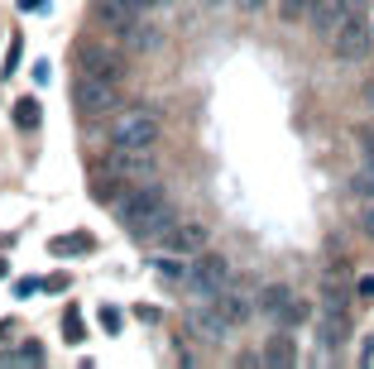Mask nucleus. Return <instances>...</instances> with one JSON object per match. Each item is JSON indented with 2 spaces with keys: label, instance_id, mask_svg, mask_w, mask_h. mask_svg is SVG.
I'll return each mask as SVG.
<instances>
[{
  "label": "nucleus",
  "instance_id": "1",
  "mask_svg": "<svg viewBox=\"0 0 374 369\" xmlns=\"http://www.w3.org/2000/svg\"><path fill=\"white\" fill-rule=\"evenodd\" d=\"M115 221H120L134 240H163L168 226L178 221V207L168 202V192H163L159 183H139L115 202Z\"/></svg>",
  "mask_w": 374,
  "mask_h": 369
},
{
  "label": "nucleus",
  "instance_id": "2",
  "mask_svg": "<svg viewBox=\"0 0 374 369\" xmlns=\"http://www.w3.org/2000/svg\"><path fill=\"white\" fill-rule=\"evenodd\" d=\"M154 168H159L154 149H125V144H110V154L101 158V168H96V178H91V192H96L101 202L115 207L130 187L154 183Z\"/></svg>",
  "mask_w": 374,
  "mask_h": 369
},
{
  "label": "nucleus",
  "instance_id": "3",
  "mask_svg": "<svg viewBox=\"0 0 374 369\" xmlns=\"http://www.w3.org/2000/svg\"><path fill=\"white\" fill-rule=\"evenodd\" d=\"M96 25L106 29V34H115L134 53H159L163 48V29H154L149 15L125 5V0H96Z\"/></svg>",
  "mask_w": 374,
  "mask_h": 369
},
{
  "label": "nucleus",
  "instance_id": "4",
  "mask_svg": "<svg viewBox=\"0 0 374 369\" xmlns=\"http://www.w3.org/2000/svg\"><path fill=\"white\" fill-rule=\"evenodd\" d=\"M159 134H163V115L154 105H120L110 120V144H125V149H154Z\"/></svg>",
  "mask_w": 374,
  "mask_h": 369
},
{
  "label": "nucleus",
  "instance_id": "5",
  "mask_svg": "<svg viewBox=\"0 0 374 369\" xmlns=\"http://www.w3.org/2000/svg\"><path fill=\"white\" fill-rule=\"evenodd\" d=\"M72 105H77V115H86V120H106V115H115L120 105H125V86L120 82H101V77H82L72 82Z\"/></svg>",
  "mask_w": 374,
  "mask_h": 369
},
{
  "label": "nucleus",
  "instance_id": "6",
  "mask_svg": "<svg viewBox=\"0 0 374 369\" xmlns=\"http://www.w3.org/2000/svg\"><path fill=\"white\" fill-rule=\"evenodd\" d=\"M183 283H187V292H192V297H202V302H216V297L231 288L236 278H231V264L221 259V254L202 250V254H192V268H187Z\"/></svg>",
  "mask_w": 374,
  "mask_h": 369
},
{
  "label": "nucleus",
  "instance_id": "7",
  "mask_svg": "<svg viewBox=\"0 0 374 369\" xmlns=\"http://www.w3.org/2000/svg\"><path fill=\"white\" fill-rule=\"evenodd\" d=\"M370 39H374V29L370 20H365V10H350L341 25L331 29V58H341V63H360L365 53H370Z\"/></svg>",
  "mask_w": 374,
  "mask_h": 369
},
{
  "label": "nucleus",
  "instance_id": "8",
  "mask_svg": "<svg viewBox=\"0 0 374 369\" xmlns=\"http://www.w3.org/2000/svg\"><path fill=\"white\" fill-rule=\"evenodd\" d=\"M72 67H77L82 77L120 82V86H125V77H130V63H125V58H120L115 48H101V44H82L77 58H72Z\"/></svg>",
  "mask_w": 374,
  "mask_h": 369
},
{
  "label": "nucleus",
  "instance_id": "9",
  "mask_svg": "<svg viewBox=\"0 0 374 369\" xmlns=\"http://www.w3.org/2000/svg\"><path fill=\"white\" fill-rule=\"evenodd\" d=\"M207 240H212L207 221H183V216H178V221L168 226V235H163V250H168V254H202Z\"/></svg>",
  "mask_w": 374,
  "mask_h": 369
},
{
  "label": "nucleus",
  "instance_id": "10",
  "mask_svg": "<svg viewBox=\"0 0 374 369\" xmlns=\"http://www.w3.org/2000/svg\"><path fill=\"white\" fill-rule=\"evenodd\" d=\"M350 10H365V0H312V10H307V25L317 29L321 39H331V29L341 25Z\"/></svg>",
  "mask_w": 374,
  "mask_h": 369
},
{
  "label": "nucleus",
  "instance_id": "11",
  "mask_svg": "<svg viewBox=\"0 0 374 369\" xmlns=\"http://www.w3.org/2000/svg\"><path fill=\"white\" fill-rule=\"evenodd\" d=\"M216 307H221V316H226L231 326H245V321L254 316V307H259V297H250L240 283H231V288L216 297Z\"/></svg>",
  "mask_w": 374,
  "mask_h": 369
},
{
  "label": "nucleus",
  "instance_id": "12",
  "mask_svg": "<svg viewBox=\"0 0 374 369\" xmlns=\"http://www.w3.org/2000/svg\"><path fill=\"white\" fill-rule=\"evenodd\" d=\"M259 360H264L269 369H288V365H297V345L278 331V336H269L264 341V350H259Z\"/></svg>",
  "mask_w": 374,
  "mask_h": 369
},
{
  "label": "nucleus",
  "instance_id": "13",
  "mask_svg": "<svg viewBox=\"0 0 374 369\" xmlns=\"http://www.w3.org/2000/svg\"><path fill=\"white\" fill-rule=\"evenodd\" d=\"M288 302H293V288H288V283H269V288L259 292V312H264L269 321H278Z\"/></svg>",
  "mask_w": 374,
  "mask_h": 369
},
{
  "label": "nucleus",
  "instance_id": "14",
  "mask_svg": "<svg viewBox=\"0 0 374 369\" xmlns=\"http://www.w3.org/2000/svg\"><path fill=\"white\" fill-rule=\"evenodd\" d=\"M91 245H96V240L86 235V231H77V235H58L49 250H53L58 259H72V254H91Z\"/></svg>",
  "mask_w": 374,
  "mask_h": 369
},
{
  "label": "nucleus",
  "instance_id": "15",
  "mask_svg": "<svg viewBox=\"0 0 374 369\" xmlns=\"http://www.w3.org/2000/svg\"><path fill=\"white\" fill-rule=\"evenodd\" d=\"M350 192H355L360 202H374V154L365 158V168H360V173L350 178Z\"/></svg>",
  "mask_w": 374,
  "mask_h": 369
},
{
  "label": "nucleus",
  "instance_id": "16",
  "mask_svg": "<svg viewBox=\"0 0 374 369\" xmlns=\"http://www.w3.org/2000/svg\"><path fill=\"white\" fill-rule=\"evenodd\" d=\"M307 10H312V0H278V20H283V25L307 20Z\"/></svg>",
  "mask_w": 374,
  "mask_h": 369
},
{
  "label": "nucleus",
  "instance_id": "17",
  "mask_svg": "<svg viewBox=\"0 0 374 369\" xmlns=\"http://www.w3.org/2000/svg\"><path fill=\"white\" fill-rule=\"evenodd\" d=\"M15 125H25V130H34V125H39V101H34V96L15 101Z\"/></svg>",
  "mask_w": 374,
  "mask_h": 369
},
{
  "label": "nucleus",
  "instance_id": "18",
  "mask_svg": "<svg viewBox=\"0 0 374 369\" xmlns=\"http://www.w3.org/2000/svg\"><path fill=\"white\" fill-rule=\"evenodd\" d=\"M0 365H15V369H34V365H44V350H39V345H25L20 355H10V360H0Z\"/></svg>",
  "mask_w": 374,
  "mask_h": 369
},
{
  "label": "nucleus",
  "instance_id": "19",
  "mask_svg": "<svg viewBox=\"0 0 374 369\" xmlns=\"http://www.w3.org/2000/svg\"><path fill=\"white\" fill-rule=\"evenodd\" d=\"M63 341H67V345H82V316L77 312L63 316Z\"/></svg>",
  "mask_w": 374,
  "mask_h": 369
},
{
  "label": "nucleus",
  "instance_id": "20",
  "mask_svg": "<svg viewBox=\"0 0 374 369\" xmlns=\"http://www.w3.org/2000/svg\"><path fill=\"white\" fill-rule=\"evenodd\" d=\"M20 53H25V39H10V53H5V67H0L5 77H10V72L20 67Z\"/></svg>",
  "mask_w": 374,
  "mask_h": 369
},
{
  "label": "nucleus",
  "instance_id": "21",
  "mask_svg": "<svg viewBox=\"0 0 374 369\" xmlns=\"http://www.w3.org/2000/svg\"><path fill=\"white\" fill-rule=\"evenodd\" d=\"M101 331H106V336H120V312H115V307H101Z\"/></svg>",
  "mask_w": 374,
  "mask_h": 369
},
{
  "label": "nucleus",
  "instance_id": "22",
  "mask_svg": "<svg viewBox=\"0 0 374 369\" xmlns=\"http://www.w3.org/2000/svg\"><path fill=\"white\" fill-rule=\"evenodd\" d=\"M67 283H72L67 273H53V278H44V292H67Z\"/></svg>",
  "mask_w": 374,
  "mask_h": 369
},
{
  "label": "nucleus",
  "instance_id": "23",
  "mask_svg": "<svg viewBox=\"0 0 374 369\" xmlns=\"http://www.w3.org/2000/svg\"><path fill=\"white\" fill-rule=\"evenodd\" d=\"M39 288H44L39 278H20V283H15V292H20V297H29V292H39Z\"/></svg>",
  "mask_w": 374,
  "mask_h": 369
},
{
  "label": "nucleus",
  "instance_id": "24",
  "mask_svg": "<svg viewBox=\"0 0 374 369\" xmlns=\"http://www.w3.org/2000/svg\"><path fill=\"white\" fill-rule=\"evenodd\" d=\"M360 226H365V235L374 240V202H370V207H365V216H360Z\"/></svg>",
  "mask_w": 374,
  "mask_h": 369
},
{
  "label": "nucleus",
  "instance_id": "25",
  "mask_svg": "<svg viewBox=\"0 0 374 369\" xmlns=\"http://www.w3.org/2000/svg\"><path fill=\"white\" fill-rule=\"evenodd\" d=\"M125 5H134V10H144V15H154V10H159V0H125Z\"/></svg>",
  "mask_w": 374,
  "mask_h": 369
},
{
  "label": "nucleus",
  "instance_id": "26",
  "mask_svg": "<svg viewBox=\"0 0 374 369\" xmlns=\"http://www.w3.org/2000/svg\"><path fill=\"white\" fill-rule=\"evenodd\" d=\"M264 5H269V0H240V10H245V15H254V10H264Z\"/></svg>",
  "mask_w": 374,
  "mask_h": 369
},
{
  "label": "nucleus",
  "instance_id": "27",
  "mask_svg": "<svg viewBox=\"0 0 374 369\" xmlns=\"http://www.w3.org/2000/svg\"><path fill=\"white\" fill-rule=\"evenodd\" d=\"M20 10H49V0H20Z\"/></svg>",
  "mask_w": 374,
  "mask_h": 369
},
{
  "label": "nucleus",
  "instance_id": "28",
  "mask_svg": "<svg viewBox=\"0 0 374 369\" xmlns=\"http://www.w3.org/2000/svg\"><path fill=\"white\" fill-rule=\"evenodd\" d=\"M360 297H374V278H360Z\"/></svg>",
  "mask_w": 374,
  "mask_h": 369
},
{
  "label": "nucleus",
  "instance_id": "29",
  "mask_svg": "<svg viewBox=\"0 0 374 369\" xmlns=\"http://www.w3.org/2000/svg\"><path fill=\"white\" fill-rule=\"evenodd\" d=\"M365 105H370V110H374V82H370V86H365Z\"/></svg>",
  "mask_w": 374,
  "mask_h": 369
},
{
  "label": "nucleus",
  "instance_id": "30",
  "mask_svg": "<svg viewBox=\"0 0 374 369\" xmlns=\"http://www.w3.org/2000/svg\"><path fill=\"white\" fill-rule=\"evenodd\" d=\"M365 154H374V130H370V134H365Z\"/></svg>",
  "mask_w": 374,
  "mask_h": 369
},
{
  "label": "nucleus",
  "instance_id": "31",
  "mask_svg": "<svg viewBox=\"0 0 374 369\" xmlns=\"http://www.w3.org/2000/svg\"><path fill=\"white\" fill-rule=\"evenodd\" d=\"M5 273H10V268H5V259H0V278H5Z\"/></svg>",
  "mask_w": 374,
  "mask_h": 369
},
{
  "label": "nucleus",
  "instance_id": "32",
  "mask_svg": "<svg viewBox=\"0 0 374 369\" xmlns=\"http://www.w3.org/2000/svg\"><path fill=\"white\" fill-rule=\"evenodd\" d=\"M207 5H216V0H207Z\"/></svg>",
  "mask_w": 374,
  "mask_h": 369
}]
</instances>
